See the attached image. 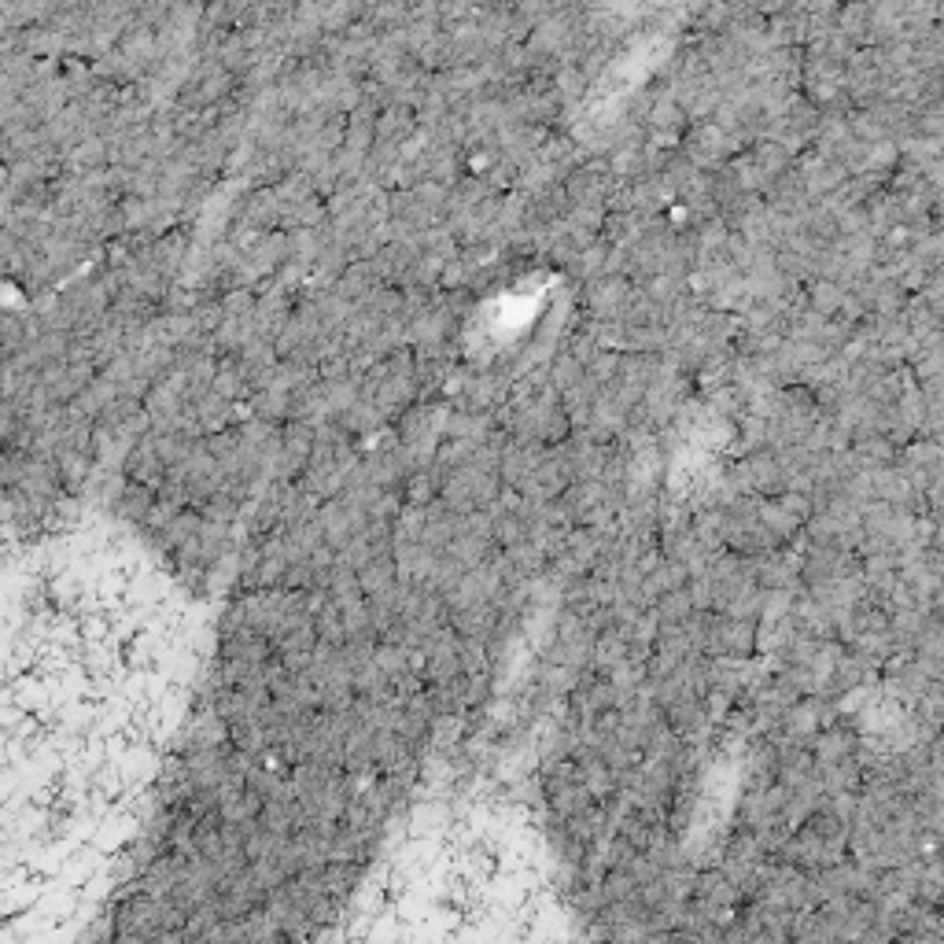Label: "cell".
<instances>
[{"instance_id":"5","label":"cell","mask_w":944,"mask_h":944,"mask_svg":"<svg viewBox=\"0 0 944 944\" xmlns=\"http://www.w3.org/2000/svg\"><path fill=\"white\" fill-rule=\"evenodd\" d=\"M358 583L366 594H377V590L399 583V565H395V554H380L373 557L366 568H358Z\"/></svg>"},{"instance_id":"1","label":"cell","mask_w":944,"mask_h":944,"mask_svg":"<svg viewBox=\"0 0 944 944\" xmlns=\"http://www.w3.org/2000/svg\"><path fill=\"white\" fill-rule=\"evenodd\" d=\"M166 472H170V465L163 461V454H159V447H155V436H144L137 447L130 450V458H126V480H137V484H148V487H163Z\"/></svg>"},{"instance_id":"6","label":"cell","mask_w":944,"mask_h":944,"mask_svg":"<svg viewBox=\"0 0 944 944\" xmlns=\"http://www.w3.org/2000/svg\"><path fill=\"white\" fill-rule=\"evenodd\" d=\"M259 410H262V417H277V413L284 410V399H262Z\"/></svg>"},{"instance_id":"2","label":"cell","mask_w":944,"mask_h":944,"mask_svg":"<svg viewBox=\"0 0 944 944\" xmlns=\"http://www.w3.org/2000/svg\"><path fill=\"white\" fill-rule=\"evenodd\" d=\"M443 480H447V476H443L436 465L410 472V476L402 480V498H406V506H432V502L443 495Z\"/></svg>"},{"instance_id":"3","label":"cell","mask_w":944,"mask_h":944,"mask_svg":"<svg viewBox=\"0 0 944 944\" xmlns=\"http://www.w3.org/2000/svg\"><path fill=\"white\" fill-rule=\"evenodd\" d=\"M155 498H159V491L148 484H137V480H126V484L118 487V513L126 520H133V524H144L148 520V513H152Z\"/></svg>"},{"instance_id":"4","label":"cell","mask_w":944,"mask_h":944,"mask_svg":"<svg viewBox=\"0 0 944 944\" xmlns=\"http://www.w3.org/2000/svg\"><path fill=\"white\" fill-rule=\"evenodd\" d=\"M450 554L458 557L465 568H480L487 557L495 554V539L491 535H476V531H458V539L450 543Z\"/></svg>"}]
</instances>
